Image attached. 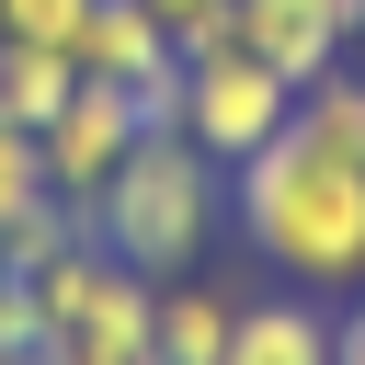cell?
Here are the masks:
<instances>
[{
    "mask_svg": "<svg viewBox=\"0 0 365 365\" xmlns=\"http://www.w3.org/2000/svg\"><path fill=\"white\" fill-rule=\"evenodd\" d=\"M137 11H148L182 57H194V46H228V0H137Z\"/></svg>",
    "mask_w": 365,
    "mask_h": 365,
    "instance_id": "obj_14",
    "label": "cell"
},
{
    "mask_svg": "<svg viewBox=\"0 0 365 365\" xmlns=\"http://www.w3.org/2000/svg\"><path fill=\"white\" fill-rule=\"evenodd\" d=\"M23 205H46V160H34L23 125H0V228H11Z\"/></svg>",
    "mask_w": 365,
    "mask_h": 365,
    "instance_id": "obj_13",
    "label": "cell"
},
{
    "mask_svg": "<svg viewBox=\"0 0 365 365\" xmlns=\"http://www.w3.org/2000/svg\"><path fill=\"white\" fill-rule=\"evenodd\" d=\"M217 217H228V171L194 148V137H137L125 148V171L80 205V228L125 262V274H194L205 262V240H217Z\"/></svg>",
    "mask_w": 365,
    "mask_h": 365,
    "instance_id": "obj_2",
    "label": "cell"
},
{
    "mask_svg": "<svg viewBox=\"0 0 365 365\" xmlns=\"http://www.w3.org/2000/svg\"><path fill=\"white\" fill-rule=\"evenodd\" d=\"M331 365H365V297H354V308L331 319Z\"/></svg>",
    "mask_w": 365,
    "mask_h": 365,
    "instance_id": "obj_16",
    "label": "cell"
},
{
    "mask_svg": "<svg viewBox=\"0 0 365 365\" xmlns=\"http://www.w3.org/2000/svg\"><path fill=\"white\" fill-rule=\"evenodd\" d=\"M91 0H0V46H68Z\"/></svg>",
    "mask_w": 365,
    "mask_h": 365,
    "instance_id": "obj_12",
    "label": "cell"
},
{
    "mask_svg": "<svg viewBox=\"0 0 365 365\" xmlns=\"http://www.w3.org/2000/svg\"><path fill=\"white\" fill-rule=\"evenodd\" d=\"M34 285V319H46V354L57 365H148V319H160V285L125 274L103 240H68Z\"/></svg>",
    "mask_w": 365,
    "mask_h": 365,
    "instance_id": "obj_3",
    "label": "cell"
},
{
    "mask_svg": "<svg viewBox=\"0 0 365 365\" xmlns=\"http://www.w3.org/2000/svg\"><path fill=\"white\" fill-rule=\"evenodd\" d=\"M285 114H297V91H285L251 46H194V57H182V137H194L217 171H240L262 137H285Z\"/></svg>",
    "mask_w": 365,
    "mask_h": 365,
    "instance_id": "obj_4",
    "label": "cell"
},
{
    "mask_svg": "<svg viewBox=\"0 0 365 365\" xmlns=\"http://www.w3.org/2000/svg\"><path fill=\"white\" fill-rule=\"evenodd\" d=\"M240 297L205 274H160V319H148V365H228Z\"/></svg>",
    "mask_w": 365,
    "mask_h": 365,
    "instance_id": "obj_8",
    "label": "cell"
},
{
    "mask_svg": "<svg viewBox=\"0 0 365 365\" xmlns=\"http://www.w3.org/2000/svg\"><path fill=\"white\" fill-rule=\"evenodd\" d=\"M125 103H137V125H148V137H182V57H171V68H148Z\"/></svg>",
    "mask_w": 365,
    "mask_h": 365,
    "instance_id": "obj_15",
    "label": "cell"
},
{
    "mask_svg": "<svg viewBox=\"0 0 365 365\" xmlns=\"http://www.w3.org/2000/svg\"><path fill=\"white\" fill-rule=\"evenodd\" d=\"M0 365H57V354L46 342H0Z\"/></svg>",
    "mask_w": 365,
    "mask_h": 365,
    "instance_id": "obj_17",
    "label": "cell"
},
{
    "mask_svg": "<svg viewBox=\"0 0 365 365\" xmlns=\"http://www.w3.org/2000/svg\"><path fill=\"white\" fill-rule=\"evenodd\" d=\"M228 365H331V308H319L308 285H285V297H240Z\"/></svg>",
    "mask_w": 365,
    "mask_h": 365,
    "instance_id": "obj_9",
    "label": "cell"
},
{
    "mask_svg": "<svg viewBox=\"0 0 365 365\" xmlns=\"http://www.w3.org/2000/svg\"><path fill=\"white\" fill-rule=\"evenodd\" d=\"M228 217H240V240H251L285 285H308V297H365V171H354L342 148H319L297 114H285V137H262V148L228 171Z\"/></svg>",
    "mask_w": 365,
    "mask_h": 365,
    "instance_id": "obj_1",
    "label": "cell"
},
{
    "mask_svg": "<svg viewBox=\"0 0 365 365\" xmlns=\"http://www.w3.org/2000/svg\"><path fill=\"white\" fill-rule=\"evenodd\" d=\"M68 91H80V68H68V46H0V125H23V137H46Z\"/></svg>",
    "mask_w": 365,
    "mask_h": 365,
    "instance_id": "obj_10",
    "label": "cell"
},
{
    "mask_svg": "<svg viewBox=\"0 0 365 365\" xmlns=\"http://www.w3.org/2000/svg\"><path fill=\"white\" fill-rule=\"evenodd\" d=\"M148 125H137V103L125 91H103V80H80L68 103H57V125L34 137V160H46V194L57 205H91L114 171H125V148H137Z\"/></svg>",
    "mask_w": 365,
    "mask_h": 365,
    "instance_id": "obj_6",
    "label": "cell"
},
{
    "mask_svg": "<svg viewBox=\"0 0 365 365\" xmlns=\"http://www.w3.org/2000/svg\"><path fill=\"white\" fill-rule=\"evenodd\" d=\"M354 34H365V0H228V46H251L285 91L331 80Z\"/></svg>",
    "mask_w": 365,
    "mask_h": 365,
    "instance_id": "obj_5",
    "label": "cell"
},
{
    "mask_svg": "<svg viewBox=\"0 0 365 365\" xmlns=\"http://www.w3.org/2000/svg\"><path fill=\"white\" fill-rule=\"evenodd\" d=\"M171 57H182V46H171L137 0H91V11H80V34H68V68H80V80H103V91H137V80H148V68H171Z\"/></svg>",
    "mask_w": 365,
    "mask_h": 365,
    "instance_id": "obj_7",
    "label": "cell"
},
{
    "mask_svg": "<svg viewBox=\"0 0 365 365\" xmlns=\"http://www.w3.org/2000/svg\"><path fill=\"white\" fill-rule=\"evenodd\" d=\"M68 240H91V228H80V205H57V194H46V205H23V217L0 228V274H46Z\"/></svg>",
    "mask_w": 365,
    "mask_h": 365,
    "instance_id": "obj_11",
    "label": "cell"
}]
</instances>
